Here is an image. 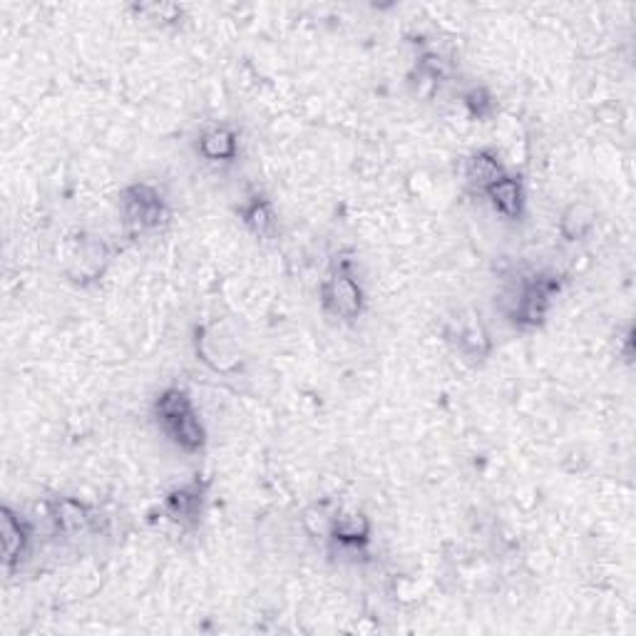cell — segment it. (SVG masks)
Returning a JSON list of instances; mask_svg holds the SVG:
<instances>
[{
	"mask_svg": "<svg viewBox=\"0 0 636 636\" xmlns=\"http://www.w3.org/2000/svg\"><path fill=\"white\" fill-rule=\"evenodd\" d=\"M206 503V483L204 480H189L177 487H171L165 503H162V510H165L167 520L175 522L177 527H194L196 522L202 520Z\"/></svg>",
	"mask_w": 636,
	"mask_h": 636,
	"instance_id": "5",
	"label": "cell"
},
{
	"mask_svg": "<svg viewBox=\"0 0 636 636\" xmlns=\"http://www.w3.org/2000/svg\"><path fill=\"white\" fill-rule=\"evenodd\" d=\"M140 13L148 15L150 21L160 23H177L182 18V8L177 5H140Z\"/></svg>",
	"mask_w": 636,
	"mask_h": 636,
	"instance_id": "21",
	"label": "cell"
},
{
	"mask_svg": "<svg viewBox=\"0 0 636 636\" xmlns=\"http://www.w3.org/2000/svg\"><path fill=\"white\" fill-rule=\"evenodd\" d=\"M48 510V522L53 524L55 532L60 535H80V532H90L98 522V514H94L88 503L77 500V497H55V500L46 503Z\"/></svg>",
	"mask_w": 636,
	"mask_h": 636,
	"instance_id": "9",
	"label": "cell"
},
{
	"mask_svg": "<svg viewBox=\"0 0 636 636\" xmlns=\"http://www.w3.org/2000/svg\"><path fill=\"white\" fill-rule=\"evenodd\" d=\"M196 356L217 373L239 371V356L234 351V341L225 336L217 326H202L196 331Z\"/></svg>",
	"mask_w": 636,
	"mask_h": 636,
	"instance_id": "10",
	"label": "cell"
},
{
	"mask_svg": "<svg viewBox=\"0 0 636 636\" xmlns=\"http://www.w3.org/2000/svg\"><path fill=\"white\" fill-rule=\"evenodd\" d=\"M373 535V522L368 520V514L358 510H339L336 518L331 522L329 530V543L331 547L341 549V552L358 555L371 545Z\"/></svg>",
	"mask_w": 636,
	"mask_h": 636,
	"instance_id": "8",
	"label": "cell"
},
{
	"mask_svg": "<svg viewBox=\"0 0 636 636\" xmlns=\"http://www.w3.org/2000/svg\"><path fill=\"white\" fill-rule=\"evenodd\" d=\"M110 259H113V252H110L105 239L85 237L77 242V249L71 259V269H67V277H71L75 283H80V287H90V283L105 277Z\"/></svg>",
	"mask_w": 636,
	"mask_h": 636,
	"instance_id": "6",
	"label": "cell"
},
{
	"mask_svg": "<svg viewBox=\"0 0 636 636\" xmlns=\"http://www.w3.org/2000/svg\"><path fill=\"white\" fill-rule=\"evenodd\" d=\"M445 341L470 364H480L493 354V339H489L483 318L475 311H460L450 318L445 326Z\"/></svg>",
	"mask_w": 636,
	"mask_h": 636,
	"instance_id": "4",
	"label": "cell"
},
{
	"mask_svg": "<svg viewBox=\"0 0 636 636\" xmlns=\"http://www.w3.org/2000/svg\"><path fill=\"white\" fill-rule=\"evenodd\" d=\"M119 219L132 234H144L162 227L167 219L165 194L150 182H135L119 192Z\"/></svg>",
	"mask_w": 636,
	"mask_h": 636,
	"instance_id": "3",
	"label": "cell"
},
{
	"mask_svg": "<svg viewBox=\"0 0 636 636\" xmlns=\"http://www.w3.org/2000/svg\"><path fill=\"white\" fill-rule=\"evenodd\" d=\"M239 219L256 239H269L277 231V212L264 194L246 196V202L239 206Z\"/></svg>",
	"mask_w": 636,
	"mask_h": 636,
	"instance_id": "16",
	"label": "cell"
},
{
	"mask_svg": "<svg viewBox=\"0 0 636 636\" xmlns=\"http://www.w3.org/2000/svg\"><path fill=\"white\" fill-rule=\"evenodd\" d=\"M0 535H3V564L8 572L18 570L23 564L25 557L30 552V545H33V535H36V530H33V522L28 518H23L21 512H15L13 507H3L0 510Z\"/></svg>",
	"mask_w": 636,
	"mask_h": 636,
	"instance_id": "7",
	"label": "cell"
},
{
	"mask_svg": "<svg viewBox=\"0 0 636 636\" xmlns=\"http://www.w3.org/2000/svg\"><path fill=\"white\" fill-rule=\"evenodd\" d=\"M557 229H560V237L564 242H587L592 231L597 229V209L587 202L567 204L564 212L560 214V221H557Z\"/></svg>",
	"mask_w": 636,
	"mask_h": 636,
	"instance_id": "13",
	"label": "cell"
},
{
	"mask_svg": "<svg viewBox=\"0 0 636 636\" xmlns=\"http://www.w3.org/2000/svg\"><path fill=\"white\" fill-rule=\"evenodd\" d=\"M196 152H200L202 160L214 162V165L234 162L239 154V135L225 125L209 127V130H204L200 135V140H196Z\"/></svg>",
	"mask_w": 636,
	"mask_h": 636,
	"instance_id": "12",
	"label": "cell"
},
{
	"mask_svg": "<svg viewBox=\"0 0 636 636\" xmlns=\"http://www.w3.org/2000/svg\"><path fill=\"white\" fill-rule=\"evenodd\" d=\"M485 200L493 206L495 214H500L507 221H520L527 209V192H524V182L518 175L507 171L505 177L497 179L495 185L485 189Z\"/></svg>",
	"mask_w": 636,
	"mask_h": 636,
	"instance_id": "11",
	"label": "cell"
},
{
	"mask_svg": "<svg viewBox=\"0 0 636 636\" xmlns=\"http://www.w3.org/2000/svg\"><path fill=\"white\" fill-rule=\"evenodd\" d=\"M318 298H321V308L326 316L336 318V321L343 323L356 321L366 308V294L356 277L354 264L346 259L333 264L329 277L321 281Z\"/></svg>",
	"mask_w": 636,
	"mask_h": 636,
	"instance_id": "2",
	"label": "cell"
},
{
	"mask_svg": "<svg viewBox=\"0 0 636 636\" xmlns=\"http://www.w3.org/2000/svg\"><path fill=\"white\" fill-rule=\"evenodd\" d=\"M162 431H165L169 441L185 453H200V450H204V445H206V431H204V423L200 420V416H196V410L187 412V416L177 418V420H171V423H167V425H162Z\"/></svg>",
	"mask_w": 636,
	"mask_h": 636,
	"instance_id": "17",
	"label": "cell"
},
{
	"mask_svg": "<svg viewBox=\"0 0 636 636\" xmlns=\"http://www.w3.org/2000/svg\"><path fill=\"white\" fill-rule=\"evenodd\" d=\"M450 75V60L437 53V50H425V53H420L416 60V73H412V77H418V80L412 82H416L418 94H431L441 88V82L448 80Z\"/></svg>",
	"mask_w": 636,
	"mask_h": 636,
	"instance_id": "15",
	"label": "cell"
},
{
	"mask_svg": "<svg viewBox=\"0 0 636 636\" xmlns=\"http://www.w3.org/2000/svg\"><path fill=\"white\" fill-rule=\"evenodd\" d=\"M507 175V167L500 154L489 148L475 150L466 160V179L470 187H475L478 192H485L489 185H495L497 179Z\"/></svg>",
	"mask_w": 636,
	"mask_h": 636,
	"instance_id": "14",
	"label": "cell"
},
{
	"mask_svg": "<svg viewBox=\"0 0 636 636\" xmlns=\"http://www.w3.org/2000/svg\"><path fill=\"white\" fill-rule=\"evenodd\" d=\"M462 105H466V113L472 119H478V123H487L497 110L493 92L483 88V85H475V88H470L466 94H462Z\"/></svg>",
	"mask_w": 636,
	"mask_h": 636,
	"instance_id": "19",
	"label": "cell"
},
{
	"mask_svg": "<svg viewBox=\"0 0 636 636\" xmlns=\"http://www.w3.org/2000/svg\"><path fill=\"white\" fill-rule=\"evenodd\" d=\"M154 420H157L160 428L171 423V420L187 416V412L196 410L192 403V395L179 385H169V389L162 391L157 398H154Z\"/></svg>",
	"mask_w": 636,
	"mask_h": 636,
	"instance_id": "18",
	"label": "cell"
},
{
	"mask_svg": "<svg viewBox=\"0 0 636 636\" xmlns=\"http://www.w3.org/2000/svg\"><path fill=\"white\" fill-rule=\"evenodd\" d=\"M341 510V507H336L333 503H318L314 507H308L306 510V518H304V524L306 530L311 532V535H318V537H329V530H331V522L333 518H336V512Z\"/></svg>",
	"mask_w": 636,
	"mask_h": 636,
	"instance_id": "20",
	"label": "cell"
},
{
	"mask_svg": "<svg viewBox=\"0 0 636 636\" xmlns=\"http://www.w3.org/2000/svg\"><path fill=\"white\" fill-rule=\"evenodd\" d=\"M562 277L555 271H530L520 274L518 281L507 283L495 298L500 314L520 331L543 329L555 298L562 291Z\"/></svg>",
	"mask_w": 636,
	"mask_h": 636,
	"instance_id": "1",
	"label": "cell"
}]
</instances>
